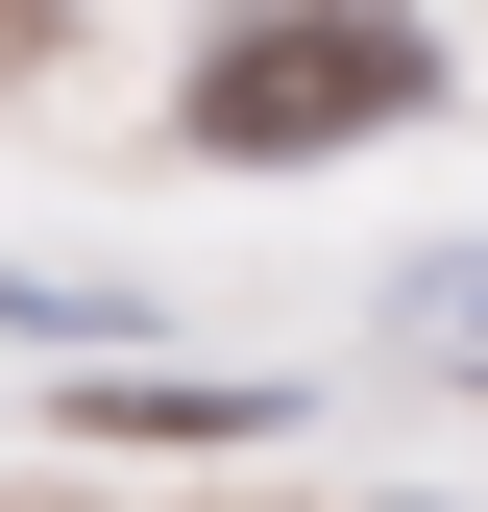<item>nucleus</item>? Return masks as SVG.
Segmentation results:
<instances>
[{
	"label": "nucleus",
	"mask_w": 488,
	"mask_h": 512,
	"mask_svg": "<svg viewBox=\"0 0 488 512\" xmlns=\"http://www.w3.org/2000/svg\"><path fill=\"white\" fill-rule=\"evenodd\" d=\"M415 98H440L415 25H269V49L196 74V147H366V122H415Z\"/></svg>",
	"instance_id": "obj_1"
}]
</instances>
